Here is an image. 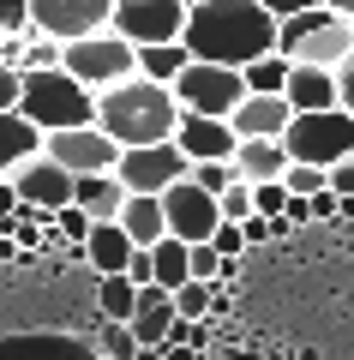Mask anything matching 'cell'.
<instances>
[{"instance_id": "cell-1", "label": "cell", "mask_w": 354, "mask_h": 360, "mask_svg": "<svg viewBox=\"0 0 354 360\" xmlns=\"http://www.w3.org/2000/svg\"><path fill=\"white\" fill-rule=\"evenodd\" d=\"M277 18H270L265 0H192L187 18V49L192 60L210 66H253L265 54H277Z\"/></svg>"}, {"instance_id": "cell-2", "label": "cell", "mask_w": 354, "mask_h": 360, "mask_svg": "<svg viewBox=\"0 0 354 360\" xmlns=\"http://www.w3.org/2000/svg\"><path fill=\"white\" fill-rule=\"evenodd\" d=\"M96 127L108 139H120V150L168 144L180 132V96L175 84H156V78H127V84L96 96Z\"/></svg>"}, {"instance_id": "cell-3", "label": "cell", "mask_w": 354, "mask_h": 360, "mask_svg": "<svg viewBox=\"0 0 354 360\" xmlns=\"http://www.w3.org/2000/svg\"><path fill=\"white\" fill-rule=\"evenodd\" d=\"M277 54H289L294 66H324V72H342L354 60V18L330 13V6H312V13L282 18L277 30Z\"/></svg>"}, {"instance_id": "cell-4", "label": "cell", "mask_w": 354, "mask_h": 360, "mask_svg": "<svg viewBox=\"0 0 354 360\" xmlns=\"http://www.w3.org/2000/svg\"><path fill=\"white\" fill-rule=\"evenodd\" d=\"M18 115L42 132H66V127H96V90H84L66 66L54 72H25V103Z\"/></svg>"}, {"instance_id": "cell-5", "label": "cell", "mask_w": 354, "mask_h": 360, "mask_svg": "<svg viewBox=\"0 0 354 360\" xmlns=\"http://www.w3.org/2000/svg\"><path fill=\"white\" fill-rule=\"evenodd\" d=\"M61 66L84 90H96V96H102V90L139 78V49H132L120 30H96V37H84V42H66V60Z\"/></svg>"}, {"instance_id": "cell-6", "label": "cell", "mask_w": 354, "mask_h": 360, "mask_svg": "<svg viewBox=\"0 0 354 360\" xmlns=\"http://www.w3.org/2000/svg\"><path fill=\"white\" fill-rule=\"evenodd\" d=\"M289 156L306 168H336L342 156H354V115L348 108H324V115H294L289 127Z\"/></svg>"}, {"instance_id": "cell-7", "label": "cell", "mask_w": 354, "mask_h": 360, "mask_svg": "<svg viewBox=\"0 0 354 360\" xmlns=\"http://www.w3.org/2000/svg\"><path fill=\"white\" fill-rule=\"evenodd\" d=\"M175 96H180V108H187V115H216V120H228L246 96H253V90H246V72H241V66L192 60L187 72L175 78Z\"/></svg>"}, {"instance_id": "cell-8", "label": "cell", "mask_w": 354, "mask_h": 360, "mask_svg": "<svg viewBox=\"0 0 354 360\" xmlns=\"http://www.w3.org/2000/svg\"><path fill=\"white\" fill-rule=\"evenodd\" d=\"M42 156L49 162H61L66 174H120V139H108L102 127H66V132H49L42 139Z\"/></svg>"}, {"instance_id": "cell-9", "label": "cell", "mask_w": 354, "mask_h": 360, "mask_svg": "<svg viewBox=\"0 0 354 360\" xmlns=\"http://www.w3.org/2000/svg\"><path fill=\"white\" fill-rule=\"evenodd\" d=\"M192 18V0H114V30L132 42V49H151V42H180Z\"/></svg>"}, {"instance_id": "cell-10", "label": "cell", "mask_w": 354, "mask_h": 360, "mask_svg": "<svg viewBox=\"0 0 354 360\" xmlns=\"http://www.w3.org/2000/svg\"><path fill=\"white\" fill-rule=\"evenodd\" d=\"M30 30L54 42H84L96 30H114V0H30Z\"/></svg>"}, {"instance_id": "cell-11", "label": "cell", "mask_w": 354, "mask_h": 360, "mask_svg": "<svg viewBox=\"0 0 354 360\" xmlns=\"http://www.w3.org/2000/svg\"><path fill=\"white\" fill-rule=\"evenodd\" d=\"M192 174V156L180 150L175 139L168 144H139V150H127L120 156V180H127V193H151V198H163L175 180H187Z\"/></svg>"}, {"instance_id": "cell-12", "label": "cell", "mask_w": 354, "mask_h": 360, "mask_svg": "<svg viewBox=\"0 0 354 360\" xmlns=\"http://www.w3.org/2000/svg\"><path fill=\"white\" fill-rule=\"evenodd\" d=\"M163 210H168V234H180L187 246L216 240V229H222V205H216V193H204L198 180H175L163 193Z\"/></svg>"}, {"instance_id": "cell-13", "label": "cell", "mask_w": 354, "mask_h": 360, "mask_svg": "<svg viewBox=\"0 0 354 360\" xmlns=\"http://www.w3.org/2000/svg\"><path fill=\"white\" fill-rule=\"evenodd\" d=\"M13 186H18V198L37 205V210H66L78 198V174H66V168L49 162V156H30V162L13 174Z\"/></svg>"}, {"instance_id": "cell-14", "label": "cell", "mask_w": 354, "mask_h": 360, "mask_svg": "<svg viewBox=\"0 0 354 360\" xmlns=\"http://www.w3.org/2000/svg\"><path fill=\"white\" fill-rule=\"evenodd\" d=\"M175 144L192 156V162H234V150H241V132L228 127V120H216V115H187V108H180V132H175Z\"/></svg>"}, {"instance_id": "cell-15", "label": "cell", "mask_w": 354, "mask_h": 360, "mask_svg": "<svg viewBox=\"0 0 354 360\" xmlns=\"http://www.w3.org/2000/svg\"><path fill=\"white\" fill-rule=\"evenodd\" d=\"M0 360H102L96 342H78L61 330H13L0 336Z\"/></svg>"}, {"instance_id": "cell-16", "label": "cell", "mask_w": 354, "mask_h": 360, "mask_svg": "<svg viewBox=\"0 0 354 360\" xmlns=\"http://www.w3.org/2000/svg\"><path fill=\"white\" fill-rule=\"evenodd\" d=\"M228 127L241 132V139H289L294 103H289V96H246V103L228 115Z\"/></svg>"}, {"instance_id": "cell-17", "label": "cell", "mask_w": 354, "mask_h": 360, "mask_svg": "<svg viewBox=\"0 0 354 360\" xmlns=\"http://www.w3.org/2000/svg\"><path fill=\"white\" fill-rule=\"evenodd\" d=\"M282 96L294 103V115H324V108H342V78L324 66H294Z\"/></svg>"}, {"instance_id": "cell-18", "label": "cell", "mask_w": 354, "mask_h": 360, "mask_svg": "<svg viewBox=\"0 0 354 360\" xmlns=\"http://www.w3.org/2000/svg\"><path fill=\"white\" fill-rule=\"evenodd\" d=\"M132 252H139V240H132L120 222H96L84 240V264L96 270V276H120V270L132 264Z\"/></svg>"}, {"instance_id": "cell-19", "label": "cell", "mask_w": 354, "mask_h": 360, "mask_svg": "<svg viewBox=\"0 0 354 360\" xmlns=\"http://www.w3.org/2000/svg\"><path fill=\"white\" fill-rule=\"evenodd\" d=\"M234 168H241V180H253V186H265V180H282L294 168L289 144L282 139H241V150H234Z\"/></svg>"}, {"instance_id": "cell-20", "label": "cell", "mask_w": 354, "mask_h": 360, "mask_svg": "<svg viewBox=\"0 0 354 360\" xmlns=\"http://www.w3.org/2000/svg\"><path fill=\"white\" fill-rule=\"evenodd\" d=\"M168 330H175V295H168L163 283L139 288V312H132V336H139L144 348H163Z\"/></svg>"}, {"instance_id": "cell-21", "label": "cell", "mask_w": 354, "mask_h": 360, "mask_svg": "<svg viewBox=\"0 0 354 360\" xmlns=\"http://www.w3.org/2000/svg\"><path fill=\"white\" fill-rule=\"evenodd\" d=\"M127 198H132V193H127V180H120V174H84V180H78V198H72V205L90 210L96 222H120Z\"/></svg>"}, {"instance_id": "cell-22", "label": "cell", "mask_w": 354, "mask_h": 360, "mask_svg": "<svg viewBox=\"0 0 354 360\" xmlns=\"http://www.w3.org/2000/svg\"><path fill=\"white\" fill-rule=\"evenodd\" d=\"M42 139L49 132L30 127L25 115H0V174H18L30 156H42Z\"/></svg>"}, {"instance_id": "cell-23", "label": "cell", "mask_w": 354, "mask_h": 360, "mask_svg": "<svg viewBox=\"0 0 354 360\" xmlns=\"http://www.w3.org/2000/svg\"><path fill=\"white\" fill-rule=\"evenodd\" d=\"M120 229H127L139 246L168 240V210H163V198H151V193H132V198H127V210H120Z\"/></svg>"}, {"instance_id": "cell-24", "label": "cell", "mask_w": 354, "mask_h": 360, "mask_svg": "<svg viewBox=\"0 0 354 360\" xmlns=\"http://www.w3.org/2000/svg\"><path fill=\"white\" fill-rule=\"evenodd\" d=\"M187 66H192V49H187V42H151V49H139V78L175 84Z\"/></svg>"}, {"instance_id": "cell-25", "label": "cell", "mask_w": 354, "mask_h": 360, "mask_svg": "<svg viewBox=\"0 0 354 360\" xmlns=\"http://www.w3.org/2000/svg\"><path fill=\"white\" fill-rule=\"evenodd\" d=\"M96 312L114 324H132V312H139V283H132L127 270L120 276H96Z\"/></svg>"}, {"instance_id": "cell-26", "label": "cell", "mask_w": 354, "mask_h": 360, "mask_svg": "<svg viewBox=\"0 0 354 360\" xmlns=\"http://www.w3.org/2000/svg\"><path fill=\"white\" fill-rule=\"evenodd\" d=\"M151 252H156V283H163L168 295L192 283V246L180 240V234H168V240H156Z\"/></svg>"}, {"instance_id": "cell-27", "label": "cell", "mask_w": 354, "mask_h": 360, "mask_svg": "<svg viewBox=\"0 0 354 360\" xmlns=\"http://www.w3.org/2000/svg\"><path fill=\"white\" fill-rule=\"evenodd\" d=\"M241 72H246V90H253V96H282V90H289L294 60H289V54H265V60L241 66Z\"/></svg>"}, {"instance_id": "cell-28", "label": "cell", "mask_w": 354, "mask_h": 360, "mask_svg": "<svg viewBox=\"0 0 354 360\" xmlns=\"http://www.w3.org/2000/svg\"><path fill=\"white\" fill-rule=\"evenodd\" d=\"M90 342H96L102 360H139V354H144V342L132 336V324H114V319H96Z\"/></svg>"}, {"instance_id": "cell-29", "label": "cell", "mask_w": 354, "mask_h": 360, "mask_svg": "<svg viewBox=\"0 0 354 360\" xmlns=\"http://www.w3.org/2000/svg\"><path fill=\"white\" fill-rule=\"evenodd\" d=\"M61 60H66V42L42 37V30H30V37H25V72H54Z\"/></svg>"}, {"instance_id": "cell-30", "label": "cell", "mask_w": 354, "mask_h": 360, "mask_svg": "<svg viewBox=\"0 0 354 360\" xmlns=\"http://www.w3.org/2000/svg\"><path fill=\"white\" fill-rule=\"evenodd\" d=\"M175 312H180V319H210V312H216V283H187V288H175Z\"/></svg>"}, {"instance_id": "cell-31", "label": "cell", "mask_w": 354, "mask_h": 360, "mask_svg": "<svg viewBox=\"0 0 354 360\" xmlns=\"http://www.w3.org/2000/svg\"><path fill=\"white\" fill-rule=\"evenodd\" d=\"M187 180H198L204 193H216V198H222L228 186L241 180V168H234V162H192V174H187Z\"/></svg>"}, {"instance_id": "cell-32", "label": "cell", "mask_w": 354, "mask_h": 360, "mask_svg": "<svg viewBox=\"0 0 354 360\" xmlns=\"http://www.w3.org/2000/svg\"><path fill=\"white\" fill-rule=\"evenodd\" d=\"M282 186H289L294 198H318L330 186V168H306V162H294L289 174H282Z\"/></svg>"}, {"instance_id": "cell-33", "label": "cell", "mask_w": 354, "mask_h": 360, "mask_svg": "<svg viewBox=\"0 0 354 360\" xmlns=\"http://www.w3.org/2000/svg\"><path fill=\"white\" fill-rule=\"evenodd\" d=\"M216 205H222V222H246V217H258V205H253V180H234V186H228Z\"/></svg>"}, {"instance_id": "cell-34", "label": "cell", "mask_w": 354, "mask_h": 360, "mask_svg": "<svg viewBox=\"0 0 354 360\" xmlns=\"http://www.w3.org/2000/svg\"><path fill=\"white\" fill-rule=\"evenodd\" d=\"M222 264H228V258L216 252V240L192 246V283H222Z\"/></svg>"}, {"instance_id": "cell-35", "label": "cell", "mask_w": 354, "mask_h": 360, "mask_svg": "<svg viewBox=\"0 0 354 360\" xmlns=\"http://www.w3.org/2000/svg\"><path fill=\"white\" fill-rule=\"evenodd\" d=\"M289 186L282 180H265V186H253V205H258V217H289Z\"/></svg>"}, {"instance_id": "cell-36", "label": "cell", "mask_w": 354, "mask_h": 360, "mask_svg": "<svg viewBox=\"0 0 354 360\" xmlns=\"http://www.w3.org/2000/svg\"><path fill=\"white\" fill-rule=\"evenodd\" d=\"M54 229H61L66 240H72L78 252H84V240H90V229H96V217H90V210H78V205H66V210H61V222H54Z\"/></svg>"}, {"instance_id": "cell-37", "label": "cell", "mask_w": 354, "mask_h": 360, "mask_svg": "<svg viewBox=\"0 0 354 360\" xmlns=\"http://www.w3.org/2000/svg\"><path fill=\"white\" fill-rule=\"evenodd\" d=\"M18 103H25V72L0 66V115H18Z\"/></svg>"}, {"instance_id": "cell-38", "label": "cell", "mask_w": 354, "mask_h": 360, "mask_svg": "<svg viewBox=\"0 0 354 360\" xmlns=\"http://www.w3.org/2000/svg\"><path fill=\"white\" fill-rule=\"evenodd\" d=\"M30 30V0H0V37Z\"/></svg>"}, {"instance_id": "cell-39", "label": "cell", "mask_w": 354, "mask_h": 360, "mask_svg": "<svg viewBox=\"0 0 354 360\" xmlns=\"http://www.w3.org/2000/svg\"><path fill=\"white\" fill-rule=\"evenodd\" d=\"M216 252L222 258H246V229L241 222H222V229H216Z\"/></svg>"}, {"instance_id": "cell-40", "label": "cell", "mask_w": 354, "mask_h": 360, "mask_svg": "<svg viewBox=\"0 0 354 360\" xmlns=\"http://www.w3.org/2000/svg\"><path fill=\"white\" fill-rule=\"evenodd\" d=\"M127 276H132V283H139V288H151V283H156V252H151V246H139V252H132Z\"/></svg>"}, {"instance_id": "cell-41", "label": "cell", "mask_w": 354, "mask_h": 360, "mask_svg": "<svg viewBox=\"0 0 354 360\" xmlns=\"http://www.w3.org/2000/svg\"><path fill=\"white\" fill-rule=\"evenodd\" d=\"M25 37H30V30H13V37H0V66L25 72Z\"/></svg>"}, {"instance_id": "cell-42", "label": "cell", "mask_w": 354, "mask_h": 360, "mask_svg": "<svg viewBox=\"0 0 354 360\" xmlns=\"http://www.w3.org/2000/svg\"><path fill=\"white\" fill-rule=\"evenodd\" d=\"M241 229H246V252H258V246H270V240H277V234H270V217H246Z\"/></svg>"}, {"instance_id": "cell-43", "label": "cell", "mask_w": 354, "mask_h": 360, "mask_svg": "<svg viewBox=\"0 0 354 360\" xmlns=\"http://www.w3.org/2000/svg\"><path fill=\"white\" fill-rule=\"evenodd\" d=\"M330 193H342V198H354V156H342V162L330 168Z\"/></svg>"}, {"instance_id": "cell-44", "label": "cell", "mask_w": 354, "mask_h": 360, "mask_svg": "<svg viewBox=\"0 0 354 360\" xmlns=\"http://www.w3.org/2000/svg\"><path fill=\"white\" fill-rule=\"evenodd\" d=\"M265 6H270V18L282 25V18H294V13H312V6H324V0H265Z\"/></svg>"}, {"instance_id": "cell-45", "label": "cell", "mask_w": 354, "mask_h": 360, "mask_svg": "<svg viewBox=\"0 0 354 360\" xmlns=\"http://www.w3.org/2000/svg\"><path fill=\"white\" fill-rule=\"evenodd\" d=\"M18 205H25V198H18V186H13V174H0V217H13Z\"/></svg>"}, {"instance_id": "cell-46", "label": "cell", "mask_w": 354, "mask_h": 360, "mask_svg": "<svg viewBox=\"0 0 354 360\" xmlns=\"http://www.w3.org/2000/svg\"><path fill=\"white\" fill-rule=\"evenodd\" d=\"M204 360H270V354H258V348H216V354H204Z\"/></svg>"}, {"instance_id": "cell-47", "label": "cell", "mask_w": 354, "mask_h": 360, "mask_svg": "<svg viewBox=\"0 0 354 360\" xmlns=\"http://www.w3.org/2000/svg\"><path fill=\"white\" fill-rule=\"evenodd\" d=\"M336 78H342V108H348V115H354V60H348V66H342V72H336Z\"/></svg>"}, {"instance_id": "cell-48", "label": "cell", "mask_w": 354, "mask_h": 360, "mask_svg": "<svg viewBox=\"0 0 354 360\" xmlns=\"http://www.w3.org/2000/svg\"><path fill=\"white\" fill-rule=\"evenodd\" d=\"M163 354H168V360H204L198 348H187V342H163Z\"/></svg>"}, {"instance_id": "cell-49", "label": "cell", "mask_w": 354, "mask_h": 360, "mask_svg": "<svg viewBox=\"0 0 354 360\" xmlns=\"http://www.w3.org/2000/svg\"><path fill=\"white\" fill-rule=\"evenodd\" d=\"M330 13H342V18H354V0H324Z\"/></svg>"}, {"instance_id": "cell-50", "label": "cell", "mask_w": 354, "mask_h": 360, "mask_svg": "<svg viewBox=\"0 0 354 360\" xmlns=\"http://www.w3.org/2000/svg\"><path fill=\"white\" fill-rule=\"evenodd\" d=\"M139 360H168V354H163V348H144V354H139Z\"/></svg>"}]
</instances>
